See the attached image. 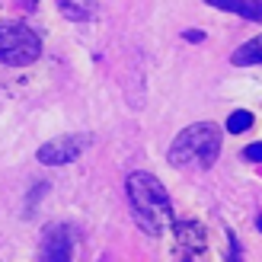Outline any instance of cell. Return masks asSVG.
Returning a JSON list of instances; mask_svg holds the SVG:
<instances>
[{"mask_svg":"<svg viewBox=\"0 0 262 262\" xmlns=\"http://www.w3.org/2000/svg\"><path fill=\"white\" fill-rule=\"evenodd\" d=\"M125 192H128V205L135 211L138 224L144 233L150 237H160L166 227L176 224L173 217V205H169V195L163 189V182L157 179L154 173H131L125 182Z\"/></svg>","mask_w":262,"mask_h":262,"instance_id":"6da1fadb","label":"cell"},{"mask_svg":"<svg viewBox=\"0 0 262 262\" xmlns=\"http://www.w3.org/2000/svg\"><path fill=\"white\" fill-rule=\"evenodd\" d=\"M217 154H221V131L217 125L211 122H199V125H189L186 131H179L176 141L169 144V150H166V160L169 166H214L217 160Z\"/></svg>","mask_w":262,"mask_h":262,"instance_id":"7a4b0ae2","label":"cell"},{"mask_svg":"<svg viewBox=\"0 0 262 262\" xmlns=\"http://www.w3.org/2000/svg\"><path fill=\"white\" fill-rule=\"evenodd\" d=\"M42 55V38L23 23H0V61L10 68H29Z\"/></svg>","mask_w":262,"mask_h":262,"instance_id":"3957f363","label":"cell"},{"mask_svg":"<svg viewBox=\"0 0 262 262\" xmlns=\"http://www.w3.org/2000/svg\"><path fill=\"white\" fill-rule=\"evenodd\" d=\"M86 144H90V135H68V138L42 144V147L35 150V157H38L42 166H68L86 150Z\"/></svg>","mask_w":262,"mask_h":262,"instance_id":"277c9868","label":"cell"},{"mask_svg":"<svg viewBox=\"0 0 262 262\" xmlns=\"http://www.w3.org/2000/svg\"><path fill=\"white\" fill-rule=\"evenodd\" d=\"M173 230H176V253H179V259H202L208 253V240H205V230H202L199 221H192V217L176 221Z\"/></svg>","mask_w":262,"mask_h":262,"instance_id":"5b68a950","label":"cell"},{"mask_svg":"<svg viewBox=\"0 0 262 262\" xmlns=\"http://www.w3.org/2000/svg\"><path fill=\"white\" fill-rule=\"evenodd\" d=\"M74 253V233L68 224H51L45 227L42 233V259H55V262H64L71 259Z\"/></svg>","mask_w":262,"mask_h":262,"instance_id":"8992f818","label":"cell"},{"mask_svg":"<svg viewBox=\"0 0 262 262\" xmlns=\"http://www.w3.org/2000/svg\"><path fill=\"white\" fill-rule=\"evenodd\" d=\"M208 7H217L224 13H233L246 23H262V0H205Z\"/></svg>","mask_w":262,"mask_h":262,"instance_id":"52a82bcc","label":"cell"},{"mask_svg":"<svg viewBox=\"0 0 262 262\" xmlns=\"http://www.w3.org/2000/svg\"><path fill=\"white\" fill-rule=\"evenodd\" d=\"M58 7L71 23H90L99 10L96 0H58Z\"/></svg>","mask_w":262,"mask_h":262,"instance_id":"ba28073f","label":"cell"},{"mask_svg":"<svg viewBox=\"0 0 262 262\" xmlns=\"http://www.w3.org/2000/svg\"><path fill=\"white\" fill-rule=\"evenodd\" d=\"M230 61L237 64V68H253V64H262V35L250 38V42H243V45L230 55Z\"/></svg>","mask_w":262,"mask_h":262,"instance_id":"9c48e42d","label":"cell"},{"mask_svg":"<svg viewBox=\"0 0 262 262\" xmlns=\"http://www.w3.org/2000/svg\"><path fill=\"white\" fill-rule=\"evenodd\" d=\"M253 112H246V109H237V112H230L227 115V131L230 135H243V131H250L253 128Z\"/></svg>","mask_w":262,"mask_h":262,"instance_id":"30bf717a","label":"cell"},{"mask_svg":"<svg viewBox=\"0 0 262 262\" xmlns=\"http://www.w3.org/2000/svg\"><path fill=\"white\" fill-rule=\"evenodd\" d=\"M243 157H246V160H253V163H262V141L250 144V147L243 150Z\"/></svg>","mask_w":262,"mask_h":262,"instance_id":"8fae6325","label":"cell"},{"mask_svg":"<svg viewBox=\"0 0 262 262\" xmlns=\"http://www.w3.org/2000/svg\"><path fill=\"white\" fill-rule=\"evenodd\" d=\"M182 38H189V42H205V32H199V29H186V32H182Z\"/></svg>","mask_w":262,"mask_h":262,"instance_id":"7c38bea8","label":"cell"},{"mask_svg":"<svg viewBox=\"0 0 262 262\" xmlns=\"http://www.w3.org/2000/svg\"><path fill=\"white\" fill-rule=\"evenodd\" d=\"M23 4H26V7H29V10H35V0H23Z\"/></svg>","mask_w":262,"mask_h":262,"instance_id":"4fadbf2b","label":"cell"},{"mask_svg":"<svg viewBox=\"0 0 262 262\" xmlns=\"http://www.w3.org/2000/svg\"><path fill=\"white\" fill-rule=\"evenodd\" d=\"M256 221H259V230H262V214H259V217H256Z\"/></svg>","mask_w":262,"mask_h":262,"instance_id":"5bb4252c","label":"cell"}]
</instances>
